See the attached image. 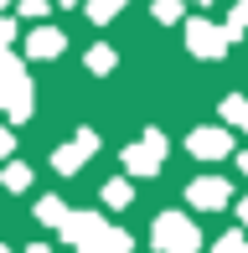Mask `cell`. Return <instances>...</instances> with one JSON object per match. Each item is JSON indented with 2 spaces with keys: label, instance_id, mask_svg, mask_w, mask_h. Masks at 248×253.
I'll return each instance as SVG.
<instances>
[{
  "label": "cell",
  "instance_id": "1",
  "mask_svg": "<svg viewBox=\"0 0 248 253\" xmlns=\"http://www.w3.org/2000/svg\"><path fill=\"white\" fill-rule=\"evenodd\" d=\"M155 233H161V243H171L176 253H191V243H197V238H191V227H186V222H176V217H171V222H161Z\"/></svg>",
  "mask_w": 248,
  "mask_h": 253
},
{
  "label": "cell",
  "instance_id": "3",
  "mask_svg": "<svg viewBox=\"0 0 248 253\" xmlns=\"http://www.w3.org/2000/svg\"><path fill=\"white\" fill-rule=\"evenodd\" d=\"M222 197H228L222 181H202V186H191V202H202V207H217Z\"/></svg>",
  "mask_w": 248,
  "mask_h": 253
},
{
  "label": "cell",
  "instance_id": "4",
  "mask_svg": "<svg viewBox=\"0 0 248 253\" xmlns=\"http://www.w3.org/2000/svg\"><path fill=\"white\" fill-rule=\"evenodd\" d=\"M31 47H37V52H57V47H62V37H52V31H47V37H37Z\"/></svg>",
  "mask_w": 248,
  "mask_h": 253
},
{
  "label": "cell",
  "instance_id": "2",
  "mask_svg": "<svg viewBox=\"0 0 248 253\" xmlns=\"http://www.w3.org/2000/svg\"><path fill=\"white\" fill-rule=\"evenodd\" d=\"M191 150H197V155H222V150H228V134H222V129H202L197 140H191Z\"/></svg>",
  "mask_w": 248,
  "mask_h": 253
},
{
  "label": "cell",
  "instance_id": "5",
  "mask_svg": "<svg viewBox=\"0 0 248 253\" xmlns=\"http://www.w3.org/2000/svg\"><path fill=\"white\" fill-rule=\"evenodd\" d=\"M31 253H47V248H31Z\"/></svg>",
  "mask_w": 248,
  "mask_h": 253
}]
</instances>
